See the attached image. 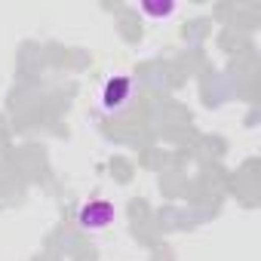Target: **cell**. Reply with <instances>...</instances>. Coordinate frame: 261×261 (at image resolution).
Listing matches in <instances>:
<instances>
[{"label": "cell", "instance_id": "cell-3", "mask_svg": "<svg viewBox=\"0 0 261 261\" xmlns=\"http://www.w3.org/2000/svg\"><path fill=\"white\" fill-rule=\"evenodd\" d=\"M139 10H142L148 19H169V16L175 13V4H172V0H163V4H160V0H142Z\"/></svg>", "mask_w": 261, "mask_h": 261}, {"label": "cell", "instance_id": "cell-2", "mask_svg": "<svg viewBox=\"0 0 261 261\" xmlns=\"http://www.w3.org/2000/svg\"><path fill=\"white\" fill-rule=\"evenodd\" d=\"M129 98H133V80H129L126 74H114V77L105 80V86H101V108L108 114L126 108Z\"/></svg>", "mask_w": 261, "mask_h": 261}, {"label": "cell", "instance_id": "cell-1", "mask_svg": "<svg viewBox=\"0 0 261 261\" xmlns=\"http://www.w3.org/2000/svg\"><path fill=\"white\" fill-rule=\"evenodd\" d=\"M114 215H117L114 203L105 200V197H95V200H89V203L80 206V212H77V224H80L83 230H105V227H111Z\"/></svg>", "mask_w": 261, "mask_h": 261}]
</instances>
